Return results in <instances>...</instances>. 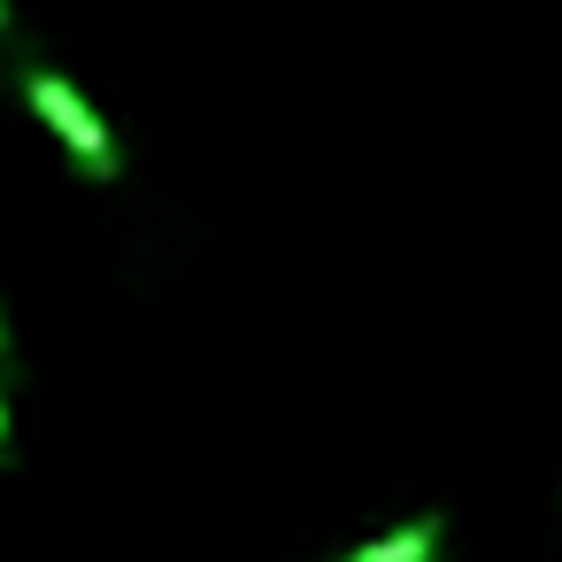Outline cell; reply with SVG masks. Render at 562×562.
<instances>
[{
  "mask_svg": "<svg viewBox=\"0 0 562 562\" xmlns=\"http://www.w3.org/2000/svg\"><path fill=\"white\" fill-rule=\"evenodd\" d=\"M24 101L40 109V124H47L63 147H70V162H78L86 178H101V186H109V178L124 170V147H116V132L93 116V101H86L70 78H55V70H24Z\"/></svg>",
  "mask_w": 562,
  "mask_h": 562,
  "instance_id": "obj_1",
  "label": "cell"
},
{
  "mask_svg": "<svg viewBox=\"0 0 562 562\" xmlns=\"http://www.w3.org/2000/svg\"><path fill=\"white\" fill-rule=\"evenodd\" d=\"M439 539H447V516H408L393 531H370L362 547H347L339 562H439Z\"/></svg>",
  "mask_w": 562,
  "mask_h": 562,
  "instance_id": "obj_2",
  "label": "cell"
},
{
  "mask_svg": "<svg viewBox=\"0 0 562 562\" xmlns=\"http://www.w3.org/2000/svg\"><path fill=\"white\" fill-rule=\"evenodd\" d=\"M9 447H16V431H9V401H0V462H9Z\"/></svg>",
  "mask_w": 562,
  "mask_h": 562,
  "instance_id": "obj_3",
  "label": "cell"
},
{
  "mask_svg": "<svg viewBox=\"0 0 562 562\" xmlns=\"http://www.w3.org/2000/svg\"><path fill=\"white\" fill-rule=\"evenodd\" d=\"M0 355H9V316H0Z\"/></svg>",
  "mask_w": 562,
  "mask_h": 562,
  "instance_id": "obj_4",
  "label": "cell"
},
{
  "mask_svg": "<svg viewBox=\"0 0 562 562\" xmlns=\"http://www.w3.org/2000/svg\"><path fill=\"white\" fill-rule=\"evenodd\" d=\"M0 32H9V0H0Z\"/></svg>",
  "mask_w": 562,
  "mask_h": 562,
  "instance_id": "obj_5",
  "label": "cell"
}]
</instances>
